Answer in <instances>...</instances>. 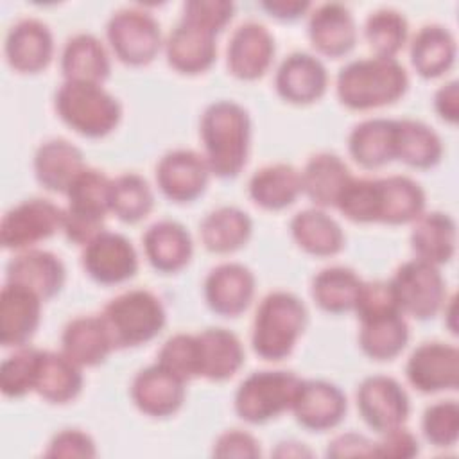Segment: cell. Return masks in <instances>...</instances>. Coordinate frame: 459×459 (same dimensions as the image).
Returning <instances> with one entry per match:
<instances>
[{
	"mask_svg": "<svg viewBox=\"0 0 459 459\" xmlns=\"http://www.w3.org/2000/svg\"><path fill=\"white\" fill-rule=\"evenodd\" d=\"M199 133L210 172L217 178H235L249 154L251 120L247 111L233 100H215L203 113Z\"/></svg>",
	"mask_w": 459,
	"mask_h": 459,
	"instance_id": "1",
	"label": "cell"
},
{
	"mask_svg": "<svg viewBox=\"0 0 459 459\" xmlns=\"http://www.w3.org/2000/svg\"><path fill=\"white\" fill-rule=\"evenodd\" d=\"M337 97L350 109H373L396 102L409 88V75L396 57H366L337 74Z\"/></svg>",
	"mask_w": 459,
	"mask_h": 459,
	"instance_id": "2",
	"label": "cell"
},
{
	"mask_svg": "<svg viewBox=\"0 0 459 459\" xmlns=\"http://www.w3.org/2000/svg\"><path fill=\"white\" fill-rule=\"evenodd\" d=\"M307 325L303 301L287 290H274L262 298L251 332V344L258 357L281 360L290 355Z\"/></svg>",
	"mask_w": 459,
	"mask_h": 459,
	"instance_id": "3",
	"label": "cell"
},
{
	"mask_svg": "<svg viewBox=\"0 0 459 459\" xmlns=\"http://www.w3.org/2000/svg\"><path fill=\"white\" fill-rule=\"evenodd\" d=\"M56 111L75 133L88 138L109 134L120 122V102L100 84L65 81L56 91Z\"/></svg>",
	"mask_w": 459,
	"mask_h": 459,
	"instance_id": "4",
	"label": "cell"
},
{
	"mask_svg": "<svg viewBox=\"0 0 459 459\" xmlns=\"http://www.w3.org/2000/svg\"><path fill=\"white\" fill-rule=\"evenodd\" d=\"M100 316L115 348L149 342L163 330L167 321L161 299L147 289H131L115 296Z\"/></svg>",
	"mask_w": 459,
	"mask_h": 459,
	"instance_id": "5",
	"label": "cell"
},
{
	"mask_svg": "<svg viewBox=\"0 0 459 459\" xmlns=\"http://www.w3.org/2000/svg\"><path fill=\"white\" fill-rule=\"evenodd\" d=\"M111 179L97 170L84 169L66 190L68 206L63 215V231L74 244L86 246L97 237L109 212Z\"/></svg>",
	"mask_w": 459,
	"mask_h": 459,
	"instance_id": "6",
	"label": "cell"
},
{
	"mask_svg": "<svg viewBox=\"0 0 459 459\" xmlns=\"http://www.w3.org/2000/svg\"><path fill=\"white\" fill-rule=\"evenodd\" d=\"M301 378L285 369H264L246 377L235 393V412L260 425L290 411Z\"/></svg>",
	"mask_w": 459,
	"mask_h": 459,
	"instance_id": "7",
	"label": "cell"
},
{
	"mask_svg": "<svg viewBox=\"0 0 459 459\" xmlns=\"http://www.w3.org/2000/svg\"><path fill=\"white\" fill-rule=\"evenodd\" d=\"M403 314L416 319L434 317L446 301L445 280L437 269L425 260L403 262L389 280Z\"/></svg>",
	"mask_w": 459,
	"mask_h": 459,
	"instance_id": "8",
	"label": "cell"
},
{
	"mask_svg": "<svg viewBox=\"0 0 459 459\" xmlns=\"http://www.w3.org/2000/svg\"><path fill=\"white\" fill-rule=\"evenodd\" d=\"M115 56L131 66L151 63L161 48V30L156 18L142 9L126 7L111 14L106 25Z\"/></svg>",
	"mask_w": 459,
	"mask_h": 459,
	"instance_id": "9",
	"label": "cell"
},
{
	"mask_svg": "<svg viewBox=\"0 0 459 459\" xmlns=\"http://www.w3.org/2000/svg\"><path fill=\"white\" fill-rule=\"evenodd\" d=\"M63 215L65 210L48 199L34 197L22 201L2 217V246L5 249H27L45 240L57 230H63Z\"/></svg>",
	"mask_w": 459,
	"mask_h": 459,
	"instance_id": "10",
	"label": "cell"
},
{
	"mask_svg": "<svg viewBox=\"0 0 459 459\" xmlns=\"http://www.w3.org/2000/svg\"><path fill=\"white\" fill-rule=\"evenodd\" d=\"M357 407L366 425L378 434L402 427L411 411L407 391L387 375H373L360 382Z\"/></svg>",
	"mask_w": 459,
	"mask_h": 459,
	"instance_id": "11",
	"label": "cell"
},
{
	"mask_svg": "<svg viewBox=\"0 0 459 459\" xmlns=\"http://www.w3.org/2000/svg\"><path fill=\"white\" fill-rule=\"evenodd\" d=\"M81 264L86 274L102 285L124 283L138 271V256L131 240L106 230L84 246Z\"/></svg>",
	"mask_w": 459,
	"mask_h": 459,
	"instance_id": "12",
	"label": "cell"
},
{
	"mask_svg": "<svg viewBox=\"0 0 459 459\" xmlns=\"http://www.w3.org/2000/svg\"><path fill=\"white\" fill-rule=\"evenodd\" d=\"M210 167L203 154L192 149H174L156 165V183L165 197L176 203L197 199L210 179Z\"/></svg>",
	"mask_w": 459,
	"mask_h": 459,
	"instance_id": "13",
	"label": "cell"
},
{
	"mask_svg": "<svg viewBox=\"0 0 459 459\" xmlns=\"http://www.w3.org/2000/svg\"><path fill=\"white\" fill-rule=\"evenodd\" d=\"M405 375L421 393L455 389L459 384V350L454 344L421 342L409 357Z\"/></svg>",
	"mask_w": 459,
	"mask_h": 459,
	"instance_id": "14",
	"label": "cell"
},
{
	"mask_svg": "<svg viewBox=\"0 0 459 459\" xmlns=\"http://www.w3.org/2000/svg\"><path fill=\"white\" fill-rule=\"evenodd\" d=\"M346 407V396L335 384L326 380H301L290 411L296 421L307 430L325 432L342 421Z\"/></svg>",
	"mask_w": 459,
	"mask_h": 459,
	"instance_id": "15",
	"label": "cell"
},
{
	"mask_svg": "<svg viewBox=\"0 0 459 459\" xmlns=\"http://www.w3.org/2000/svg\"><path fill=\"white\" fill-rule=\"evenodd\" d=\"M41 298L14 281H5L0 292V342L4 348L25 346L39 326Z\"/></svg>",
	"mask_w": 459,
	"mask_h": 459,
	"instance_id": "16",
	"label": "cell"
},
{
	"mask_svg": "<svg viewBox=\"0 0 459 459\" xmlns=\"http://www.w3.org/2000/svg\"><path fill=\"white\" fill-rule=\"evenodd\" d=\"M226 57L231 75L242 81H255L271 66L274 57V38L265 25L258 22H244L233 30Z\"/></svg>",
	"mask_w": 459,
	"mask_h": 459,
	"instance_id": "17",
	"label": "cell"
},
{
	"mask_svg": "<svg viewBox=\"0 0 459 459\" xmlns=\"http://www.w3.org/2000/svg\"><path fill=\"white\" fill-rule=\"evenodd\" d=\"M131 398L143 414L167 418L178 412L185 402V380L156 362L134 375Z\"/></svg>",
	"mask_w": 459,
	"mask_h": 459,
	"instance_id": "18",
	"label": "cell"
},
{
	"mask_svg": "<svg viewBox=\"0 0 459 459\" xmlns=\"http://www.w3.org/2000/svg\"><path fill=\"white\" fill-rule=\"evenodd\" d=\"M253 296L255 274L242 264H221L204 280V299L215 314L235 317L249 307Z\"/></svg>",
	"mask_w": 459,
	"mask_h": 459,
	"instance_id": "19",
	"label": "cell"
},
{
	"mask_svg": "<svg viewBox=\"0 0 459 459\" xmlns=\"http://www.w3.org/2000/svg\"><path fill=\"white\" fill-rule=\"evenodd\" d=\"M274 86L283 100L290 104H310L325 95L328 74L316 56L292 52L278 66Z\"/></svg>",
	"mask_w": 459,
	"mask_h": 459,
	"instance_id": "20",
	"label": "cell"
},
{
	"mask_svg": "<svg viewBox=\"0 0 459 459\" xmlns=\"http://www.w3.org/2000/svg\"><path fill=\"white\" fill-rule=\"evenodd\" d=\"M54 38L47 23L38 18L18 20L5 36L7 63L22 74H36L48 66Z\"/></svg>",
	"mask_w": 459,
	"mask_h": 459,
	"instance_id": "21",
	"label": "cell"
},
{
	"mask_svg": "<svg viewBox=\"0 0 459 459\" xmlns=\"http://www.w3.org/2000/svg\"><path fill=\"white\" fill-rule=\"evenodd\" d=\"M165 54L169 65L181 74L194 75L206 72L217 57L215 34L195 23L179 20L167 38Z\"/></svg>",
	"mask_w": 459,
	"mask_h": 459,
	"instance_id": "22",
	"label": "cell"
},
{
	"mask_svg": "<svg viewBox=\"0 0 459 459\" xmlns=\"http://www.w3.org/2000/svg\"><path fill=\"white\" fill-rule=\"evenodd\" d=\"M308 38L328 57L348 54L357 43V27L350 9L339 2L316 7L308 18Z\"/></svg>",
	"mask_w": 459,
	"mask_h": 459,
	"instance_id": "23",
	"label": "cell"
},
{
	"mask_svg": "<svg viewBox=\"0 0 459 459\" xmlns=\"http://www.w3.org/2000/svg\"><path fill=\"white\" fill-rule=\"evenodd\" d=\"M65 278L66 269L61 258L45 249H25L7 264V281L29 287L41 299L56 296Z\"/></svg>",
	"mask_w": 459,
	"mask_h": 459,
	"instance_id": "24",
	"label": "cell"
},
{
	"mask_svg": "<svg viewBox=\"0 0 459 459\" xmlns=\"http://www.w3.org/2000/svg\"><path fill=\"white\" fill-rule=\"evenodd\" d=\"M61 348L81 368H91L102 364L115 346L102 316H79L63 328Z\"/></svg>",
	"mask_w": 459,
	"mask_h": 459,
	"instance_id": "25",
	"label": "cell"
},
{
	"mask_svg": "<svg viewBox=\"0 0 459 459\" xmlns=\"http://www.w3.org/2000/svg\"><path fill=\"white\" fill-rule=\"evenodd\" d=\"M142 240L149 264L161 273H176L183 269L194 253L190 233L176 221L165 219L151 224Z\"/></svg>",
	"mask_w": 459,
	"mask_h": 459,
	"instance_id": "26",
	"label": "cell"
},
{
	"mask_svg": "<svg viewBox=\"0 0 459 459\" xmlns=\"http://www.w3.org/2000/svg\"><path fill=\"white\" fill-rule=\"evenodd\" d=\"M84 169L81 149L65 138L43 142L34 154L36 178L50 192L66 194L68 186Z\"/></svg>",
	"mask_w": 459,
	"mask_h": 459,
	"instance_id": "27",
	"label": "cell"
},
{
	"mask_svg": "<svg viewBox=\"0 0 459 459\" xmlns=\"http://www.w3.org/2000/svg\"><path fill=\"white\" fill-rule=\"evenodd\" d=\"M81 366L63 351L39 350L34 391L50 403H66L82 389Z\"/></svg>",
	"mask_w": 459,
	"mask_h": 459,
	"instance_id": "28",
	"label": "cell"
},
{
	"mask_svg": "<svg viewBox=\"0 0 459 459\" xmlns=\"http://www.w3.org/2000/svg\"><path fill=\"white\" fill-rule=\"evenodd\" d=\"M412 222L411 247L416 258L432 265L450 262L457 242L455 221L443 212H423Z\"/></svg>",
	"mask_w": 459,
	"mask_h": 459,
	"instance_id": "29",
	"label": "cell"
},
{
	"mask_svg": "<svg viewBox=\"0 0 459 459\" xmlns=\"http://www.w3.org/2000/svg\"><path fill=\"white\" fill-rule=\"evenodd\" d=\"M350 179L351 172L337 154L317 152L308 158L301 170V192L316 206H335Z\"/></svg>",
	"mask_w": 459,
	"mask_h": 459,
	"instance_id": "30",
	"label": "cell"
},
{
	"mask_svg": "<svg viewBox=\"0 0 459 459\" xmlns=\"http://www.w3.org/2000/svg\"><path fill=\"white\" fill-rule=\"evenodd\" d=\"M197 335L199 375L208 380H228L244 364L240 339L226 328H206Z\"/></svg>",
	"mask_w": 459,
	"mask_h": 459,
	"instance_id": "31",
	"label": "cell"
},
{
	"mask_svg": "<svg viewBox=\"0 0 459 459\" xmlns=\"http://www.w3.org/2000/svg\"><path fill=\"white\" fill-rule=\"evenodd\" d=\"M111 70L109 56L99 38L79 32L66 39L61 52V72L65 81L97 82L108 79Z\"/></svg>",
	"mask_w": 459,
	"mask_h": 459,
	"instance_id": "32",
	"label": "cell"
},
{
	"mask_svg": "<svg viewBox=\"0 0 459 459\" xmlns=\"http://www.w3.org/2000/svg\"><path fill=\"white\" fill-rule=\"evenodd\" d=\"M359 321V344L369 359L391 360L409 342V325L402 310L384 312Z\"/></svg>",
	"mask_w": 459,
	"mask_h": 459,
	"instance_id": "33",
	"label": "cell"
},
{
	"mask_svg": "<svg viewBox=\"0 0 459 459\" xmlns=\"http://www.w3.org/2000/svg\"><path fill=\"white\" fill-rule=\"evenodd\" d=\"M249 197L264 210H283L301 194V172L289 163L258 169L247 185Z\"/></svg>",
	"mask_w": 459,
	"mask_h": 459,
	"instance_id": "34",
	"label": "cell"
},
{
	"mask_svg": "<svg viewBox=\"0 0 459 459\" xmlns=\"http://www.w3.org/2000/svg\"><path fill=\"white\" fill-rule=\"evenodd\" d=\"M396 120L368 118L357 124L348 136L351 158L364 169H378L394 160Z\"/></svg>",
	"mask_w": 459,
	"mask_h": 459,
	"instance_id": "35",
	"label": "cell"
},
{
	"mask_svg": "<svg viewBox=\"0 0 459 459\" xmlns=\"http://www.w3.org/2000/svg\"><path fill=\"white\" fill-rule=\"evenodd\" d=\"M455 61V38L437 23L423 25L411 43V63L414 70L425 77H439Z\"/></svg>",
	"mask_w": 459,
	"mask_h": 459,
	"instance_id": "36",
	"label": "cell"
},
{
	"mask_svg": "<svg viewBox=\"0 0 459 459\" xmlns=\"http://www.w3.org/2000/svg\"><path fill=\"white\" fill-rule=\"evenodd\" d=\"M296 244L310 255L332 256L344 246V233L335 219L317 208L298 212L290 221Z\"/></svg>",
	"mask_w": 459,
	"mask_h": 459,
	"instance_id": "37",
	"label": "cell"
},
{
	"mask_svg": "<svg viewBox=\"0 0 459 459\" xmlns=\"http://www.w3.org/2000/svg\"><path fill=\"white\" fill-rule=\"evenodd\" d=\"M253 231V222L246 212L235 206L212 210L199 226L204 247L212 253H231L242 247Z\"/></svg>",
	"mask_w": 459,
	"mask_h": 459,
	"instance_id": "38",
	"label": "cell"
},
{
	"mask_svg": "<svg viewBox=\"0 0 459 459\" xmlns=\"http://www.w3.org/2000/svg\"><path fill=\"white\" fill-rule=\"evenodd\" d=\"M443 156V143L439 134L427 124L412 118L396 120L394 133V158L416 167L430 169Z\"/></svg>",
	"mask_w": 459,
	"mask_h": 459,
	"instance_id": "39",
	"label": "cell"
},
{
	"mask_svg": "<svg viewBox=\"0 0 459 459\" xmlns=\"http://www.w3.org/2000/svg\"><path fill=\"white\" fill-rule=\"evenodd\" d=\"M380 217L378 222L405 224L416 221L425 210V192L407 176L378 178Z\"/></svg>",
	"mask_w": 459,
	"mask_h": 459,
	"instance_id": "40",
	"label": "cell"
},
{
	"mask_svg": "<svg viewBox=\"0 0 459 459\" xmlns=\"http://www.w3.org/2000/svg\"><path fill=\"white\" fill-rule=\"evenodd\" d=\"M362 280L344 265H330L321 269L312 280V298L326 312L341 314L353 310Z\"/></svg>",
	"mask_w": 459,
	"mask_h": 459,
	"instance_id": "41",
	"label": "cell"
},
{
	"mask_svg": "<svg viewBox=\"0 0 459 459\" xmlns=\"http://www.w3.org/2000/svg\"><path fill=\"white\" fill-rule=\"evenodd\" d=\"M154 204V195L149 183L134 172L120 174L111 179L109 212L122 222L134 224L145 219Z\"/></svg>",
	"mask_w": 459,
	"mask_h": 459,
	"instance_id": "42",
	"label": "cell"
},
{
	"mask_svg": "<svg viewBox=\"0 0 459 459\" xmlns=\"http://www.w3.org/2000/svg\"><path fill=\"white\" fill-rule=\"evenodd\" d=\"M409 25L405 16L391 7L371 13L364 25L369 47L382 57H394L407 41Z\"/></svg>",
	"mask_w": 459,
	"mask_h": 459,
	"instance_id": "43",
	"label": "cell"
},
{
	"mask_svg": "<svg viewBox=\"0 0 459 459\" xmlns=\"http://www.w3.org/2000/svg\"><path fill=\"white\" fill-rule=\"evenodd\" d=\"M335 208L353 222H378L380 185L378 178H353L341 192Z\"/></svg>",
	"mask_w": 459,
	"mask_h": 459,
	"instance_id": "44",
	"label": "cell"
},
{
	"mask_svg": "<svg viewBox=\"0 0 459 459\" xmlns=\"http://www.w3.org/2000/svg\"><path fill=\"white\" fill-rule=\"evenodd\" d=\"M39 350L18 348L0 364V389L7 398H20L34 391Z\"/></svg>",
	"mask_w": 459,
	"mask_h": 459,
	"instance_id": "45",
	"label": "cell"
},
{
	"mask_svg": "<svg viewBox=\"0 0 459 459\" xmlns=\"http://www.w3.org/2000/svg\"><path fill=\"white\" fill-rule=\"evenodd\" d=\"M158 364L188 382L199 375V344L194 333H176L169 337L158 351Z\"/></svg>",
	"mask_w": 459,
	"mask_h": 459,
	"instance_id": "46",
	"label": "cell"
},
{
	"mask_svg": "<svg viewBox=\"0 0 459 459\" xmlns=\"http://www.w3.org/2000/svg\"><path fill=\"white\" fill-rule=\"evenodd\" d=\"M425 439L439 448L454 446L459 437V405L454 400H441L429 405L421 418Z\"/></svg>",
	"mask_w": 459,
	"mask_h": 459,
	"instance_id": "47",
	"label": "cell"
},
{
	"mask_svg": "<svg viewBox=\"0 0 459 459\" xmlns=\"http://www.w3.org/2000/svg\"><path fill=\"white\" fill-rule=\"evenodd\" d=\"M233 11L235 5L228 0H190L183 5L181 20H186L217 34L231 20Z\"/></svg>",
	"mask_w": 459,
	"mask_h": 459,
	"instance_id": "48",
	"label": "cell"
},
{
	"mask_svg": "<svg viewBox=\"0 0 459 459\" xmlns=\"http://www.w3.org/2000/svg\"><path fill=\"white\" fill-rule=\"evenodd\" d=\"M353 310L357 312L359 319H364L369 316L400 310V307L391 283L384 280H375V281H362Z\"/></svg>",
	"mask_w": 459,
	"mask_h": 459,
	"instance_id": "49",
	"label": "cell"
},
{
	"mask_svg": "<svg viewBox=\"0 0 459 459\" xmlns=\"http://www.w3.org/2000/svg\"><path fill=\"white\" fill-rule=\"evenodd\" d=\"M47 457H95L97 448L90 434L79 429H63L52 436L45 450Z\"/></svg>",
	"mask_w": 459,
	"mask_h": 459,
	"instance_id": "50",
	"label": "cell"
},
{
	"mask_svg": "<svg viewBox=\"0 0 459 459\" xmlns=\"http://www.w3.org/2000/svg\"><path fill=\"white\" fill-rule=\"evenodd\" d=\"M260 454L262 450L256 437L240 429H231L222 432L213 445V455L217 457L255 459V457H260Z\"/></svg>",
	"mask_w": 459,
	"mask_h": 459,
	"instance_id": "51",
	"label": "cell"
},
{
	"mask_svg": "<svg viewBox=\"0 0 459 459\" xmlns=\"http://www.w3.org/2000/svg\"><path fill=\"white\" fill-rule=\"evenodd\" d=\"M420 452L416 436L402 427L382 432V439L375 443V457H414Z\"/></svg>",
	"mask_w": 459,
	"mask_h": 459,
	"instance_id": "52",
	"label": "cell"
},
{
	"mask_svg": "<svg viewBox=\"0 0 459 459\" xmlns=\"http://www.w3.org/2000/svg\"><path fill=\"white\" fill-rule=\"evenodd\" d=\"M328 457H371L375 455V443L362 434L344 432L335 436L326 446Z\"/></svg>",
	"mask_w": 459,
	"mask_h": 459,
	"instance_id": "53",
	"label": "cell"
},
{
	"mask_svg": "<svg viewBox=\"0 0 459 459\" xmlns=\"http://www.w3.org/2000/svg\"><path fill=\"white\" fill-rule=\"evenodd\" d=\"M434 108L437 115L448 124L457 122L459 118V82L457 81H450L436 91Z\"/></svg>",
	"mask_w": 459,
	"mask_h": 459,
	"instance_id": "54",
	"label": "cell"
},
{
	"mask_svg": "<svg viewBox=\"0 0 459 459\" xmlns=\"http://www.w3.org/2000/svg\"><path fill=\"white\" fill-rule=\"evenodd\" d=\"M262 7L274 18L296 20L310 9V2H303V0H267V2H262Z\"/></svg>",
	"mask_w": 459,
	"mask_h": 459,
	"instance_id": "55",
	"label": "cell"
},
{
	"mask_svg": "<svg viewBox=\"0 0 459 459\" xmlns=\"http://www.w3.org/2000/svg\"><path fill=\"white\" fill-rule=\"evenodd\" d=\"M274 455L280 457H303V455H312L310 450L303 448L299 443H280L278 450L274 452Z\"/></svg>",
	"mask_w": 459,
	"mask_h": 459,
	"instance_id": "56",
	"label": "cell"
}]
</instances>
